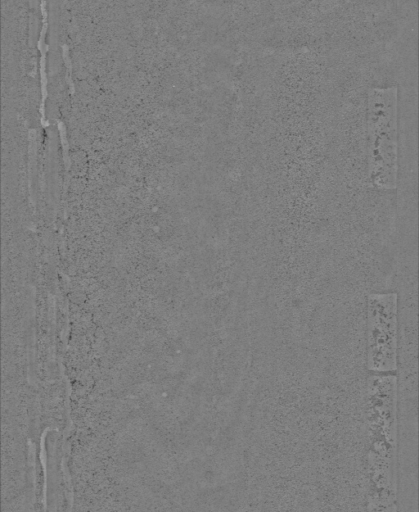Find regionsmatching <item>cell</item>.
Masks as SVG:
<instances>
[{
    "instance_id": "6da1fadb",
    "label": "cell",
    "mask_w": 419,
    "mask_h": 512,
    "mask_svg": "<svg viewBox=\"0 0 419 512\" xmlns=\"http://www.w3.org/2000/svg\"><path fill=\"white\" fill-rule=\"evenodd\" d=\"M398 90L374 87L367 97L369 176L380 189H393L398 174Z\"/></svg>"
},
{
    "instance_id": "7a4b0ae2",
    "label": "cell",
    "mask_w": 419,
    "mask_h": 512,
    "mask_svg": "<svg viewBox=\"0 0 419 512\" xmlns=\"http://www.w3.org/2000/svg\"><path fill=\"white\" fill-rule=\"evenodd\" d=\"M366 366L370 373H395L398 367V295L371 292L366 299Z\"/></svg>"
}]
</instances>
